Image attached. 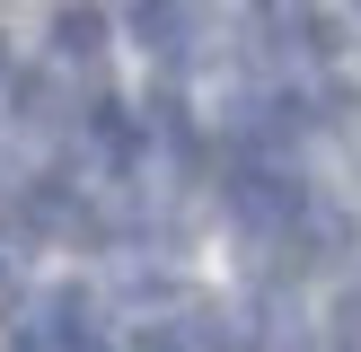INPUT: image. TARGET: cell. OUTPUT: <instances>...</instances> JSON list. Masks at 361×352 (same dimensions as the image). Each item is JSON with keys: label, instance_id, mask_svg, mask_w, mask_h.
<instances>
[{"label": "cell", "instance_id": "cell-1", "mask_svg": "<svg viewBox=\"0 0 361 352\" xmlns=\"http://www.w3.org/2000/svg\"><path fill=\"white\" fill-rule=\"evenodd\" d=\"M229 211H238L247 229H264V238H282V229L309 220V194H300L291 176L274 168V158H247V168L229 176Z\"/></svg>", "mask_w": 361, "mask_h": 352}, {"label": "cell", "instance_id": "cell-3", "mask_svg": "<svg viewBox=\"0 0 361 352\" xmlns=\"http://www.w3.org/2000/svg\"><path fill=\"white\" fill-rule=\"evenodd\" d=\"M88 132H97V150L115 158V168L141 150V132H133V115H123V106H97V123H88Z\"/></svg>", "mask_w": 361, "mask_h": 352}, {"label": "cell", "instance_id": "cell-4", "mask_svg": "<svg viewBox=\"0 0 361 352\" xmlns=\"http://www.w3.org/2000/svg\"><path fill=\"white\" fill-rule=\"evenodd\" d=\"M0 80H9V53H0Z\"/></svg>", "mask_w": 361, "mask_h": 352}, {"label": "cell", "instance_id": "cell-2", "mask_svg": "<svg viewBox=\"0 0 361 352\" xmlns=\"http://www.w3.org/2000/svg\"><path fill=\"white\" fill-rule=\"evenodd\" d=\"M53 53H62V62H97V53H106V18L71 0V9L53 18Z\"/></svg>", "mask_w": 361, "mask_h": 352}]
</instances>
